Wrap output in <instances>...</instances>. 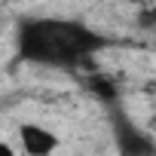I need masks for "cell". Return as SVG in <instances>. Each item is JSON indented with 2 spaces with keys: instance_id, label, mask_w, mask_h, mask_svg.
<instances>
[{
  "instance_id": "2",
  "label": "cell",
  "mask_w": 156,
  "mask_h": 156,
  "mask_svg": "<svg viewBox=\"0 0 156 156\" xmlns=\"http://www.w3.org/2000/svg\"><path fill=\"white\" fill-rule=\"evenodd\" d=\"M113 141L122 156H153L156 153V141L147 132H141L122 110H113Z\"/></svg>"
},
{
  "instance_id": "3",
  "label": "cell",
  "mask_w": 156,
  "mask_h": 156,
  "mask_svg": "<svg viewBox=\"0 0 156 156\" xmlns=\"http://www.w3.org/2000/svg\"><path fill=\"white\" fill-rule=\"evenodd\" d=\"M19 138H22V150L28 156H49L52 150H58V138L55 132L37 126V122H22L19 126Z\"/></svg>"
},
{
  "instance_id": "4",
  "label": "cell",
  "mask_w": 156,
  "mask_h": 156,
  "mask_svg": "<svg viewBox=\"0 0 156 156\" xmlns=\"http://www.w3.org/2000/svg\"><path fill=\"white\" fill-rule=\"evenodd\" d=\"M83 89H86L92 98H98L101 104H119V83L113 80V76H107V73L92 70V73L86 76Z\"/></svg>"
},
{
  "instance_id": "8",
  "label": "cell",
  "mask_w": 156,
  "mask_h": 156,
  "mask_svg": "<svg viewBox=\"0 0 156 156\" xmlns=\"http://www.w3.org/2000/svg\"><path fill=\"white\" fill-rule=\"evenodd\" d=\"M153 126H156V122H153Z\"/></svg>"
},
{
  "instance_id": "7",
  "label": "cell",
  "mask_w": 156,
  "mask_h": 156,
  "mask_svg": "<svg viewBox=\"0 0 156 156\" xmlns=\"http://www.w3.org/2000/svg\"><path fill=\"white\" fill-rule=\"evenodd\" d=\"M126 3H135V6H144V0H126Z\"/></svg>"
},
{
  "instance_id": "1",
  "label": "cell",
  "mask_w": 156,
  "mask_h": 156,
  "mask_svg": "<svg viewBox=\"0 0 156 156\" xmlns=\"http://www.w3.org/2000/svg\"><path fill=\"white\" fill-rule=\"evenodd\" d=\"M113 46L110 37L98 34L76 19H19L16 25V58L25 64H43L58 70H73L89 64L92 55Z\"/></svg>"
},
{
  "instance_id": "6",
  "label": "cell",
  "mask_w": 156,
  "mask_h": 156,
  "mask_svg": "<svg viewBox=\"0 0 156 156\" xmlns=\"http://www.w3.org/2000/svg\"><path fill=\"white\" fill-rule=\"evenodd\" d=\"M0 153H3V156H9V153H12V147H9L6 141H0Z\"/></svg>"
},
{
  "instance_id": "5",
  "label": "cell",
  "mask_w": 156,
  "mask_h": 156,
  "mask_svg": "<svg viewBox=\"0 0 156 156\" xmlns=\"http://www.w3.org/2000/svg\"><path fill=\"white\" fill-rule=\"evenodd\" d=\"M138 22H141L144 28H156V6H153V9H144V12L138 16Z\"/></svg>"
}]
</instances>
